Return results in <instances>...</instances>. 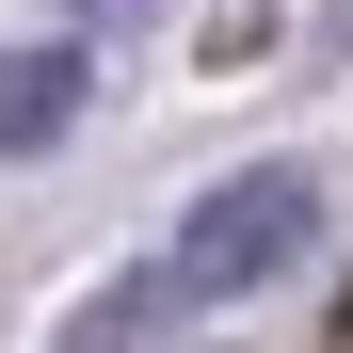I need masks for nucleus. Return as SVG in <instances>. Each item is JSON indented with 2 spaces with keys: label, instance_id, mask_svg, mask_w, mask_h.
<instances>
[{
  "label": "nucleus",
  "instance_id": "1",
  "mask_svg": "<svg viewBox=\"0 0 353 353\" xmlns=\"http://www.w3.org/2000/svg\"><path fill=\"white\" fill-rule=\"evenodd\" d=\"M305 241H321V176L305 161H241V176L193 193V225H176V289H193V305H241V289H273Z\"/></svg>",
  "mask_w": 353,
  "mask_h": 353
},
{
  "label": "nucleus",
  "instance_id": "2",
  "mask_svg": "<svg viewBox=\"0 0 353 353\" xmlns=\"http://www.w3.org/2000/svg\"><path fill=\"white\" fill-rule=\"evenodd\" d=\"M81 129V48H0V161Z\"/></svg>",
  "mask_w": 353,
  "mask_h": 353
},
{
  "label": "nucleus",
  "instance_id": "3",
  "mask_svg": "<svg viewBox=\"0 0 353 353\" xmlns=\"http://www.w3.org/2000/svg\"><path fill=\"white\" fill-rule=\"evenodd\" d=\"M161 305H193V289H176V257H161V273H112V289H97V321H81L65 353H145V337H161Z\"/></svg>",
  "mask_w": 353,
  "mask_h": 353
},
{
  "label": "nucleus",
  "instance_id": "4",
  "mask_svg": "<svg viewBox=\"0 0 353 353\" xmlns=\"http://www.w3.org/2000/svg\"><path fill=\"white\" fill-rule=\"evenodd\" d=\"M65 17H97V32H129V17H145V0H65Z\"/></svg>",
  "mask_w": 353,
  "mask_h": 353
}]
</instances>
